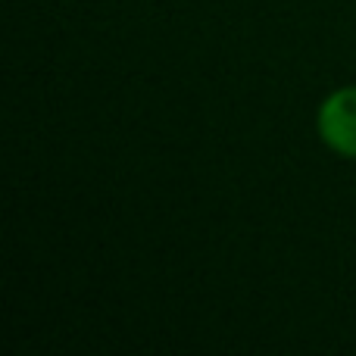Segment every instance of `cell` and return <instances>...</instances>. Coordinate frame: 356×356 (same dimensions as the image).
I'll return each instance as SVG.
<instances>
[{"instance_id":"1","label":"cell","mask_w":356,"mask_h":356,"mask_svg":"<svg viewBox=\"0 0 356 356\" xmlns=\"http://www.w3.org/2000/svg\"><path fill=\"white\" fill-rule=\"evenodd\" d=\"M319 135L332 150L356 156V88H344L322 104Z\"/></svg>"}]
</instances>
